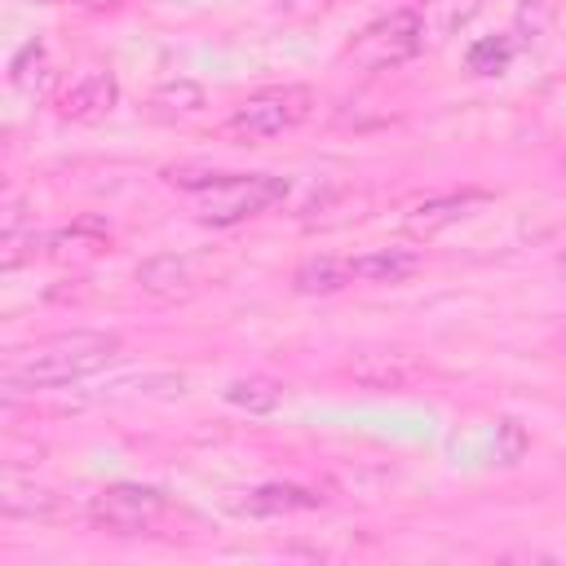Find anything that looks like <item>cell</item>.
I'll list each match as a JSON object with an SVG mask.
<instances>
[{
    "label": "cell",
    "instance_id": "13",
    "mask_svg": "<svg viewBox=\"0 0 566 566\" xmlns=\"http://www.w3.org/2000/svg\"><path fill=\"white\" fill-rule=\"evenodd\" d=\"M349 376L367 389H402V385H411L416 367L402 354H367V358L349 363Z\"/></svg>",
    "mask_w": 566,
    "mask_h": 566
},
{
    "label": "cell",
    "instance_id": "14",
    "mask_svg": "<svg viewBox=\"0 0 566 566\" xmlns=\"http://www.w3.org/2000/svg\"><path fill=\"white\" fill-rule=\"evenodd\" d=\"M146 106H150L155 119H186V115L203 111V88L195 80H168V84H159L150 93Z\"/></svg>",
    "mask_w": 566,
    "mask_h": 566
},
{
    "label": "cell",
    "instance_id": "17",
    "mask_svg": "<svg viewBox=\"0 0 566 566\" xmlns=\"http://www.w3.org/2000/svg\"><path fill=\"white\" fill-rule=\"evenodd\" d=\"M509 57H513V44H509L504 35H486V40H478V44L464 53V66H469L473 75H500V71L509 66Z\"/></svg>",
    "mask_w": 566,
    "mask_h": 566
},
{
    "label": "cell",
    "instance_id": "20",
    "mask_svg": "<svg viewBox=\"0 0 566 566\" xmlns=\"http://www.w3.org/2000/svg\"><path fill=\"white\" fill-rule=\"evenodd\" d=\"M526 451V429L517 420H500L495 424V460L500 464H517Z\"/></svg>",
    "mask_w": 566,
    "mask_h": 566
},
{
    "label": "cell",
    "instance_id": "19",
    "mask_svg": "<svg viewBox=\"0 0 566 566\" xmlns=\"http://www.w3.org/2000/svg\"><path fill=\"white\" fill-rule=\"evenodd\" d=\"M35 252H44V234H35V230H4V239H0V265L4 270H18Z\"/></svg>",
    "mask_w": 566,
    "mask_h": 566
},
{
    "label": "cell",
    "instance_id": "1",
    "mask_svg": "<svg viewBox=\"0 0 566 566\" xmlns=\"http://www.w3.org/2000/svg\"><path fill=\"white\" fill-rule=\"evenodd\" d=\"M119 354V336L115 332H57L35 340L31 349H18L4 363V385L9 389H53V385H71L84 380L93 371H102L111 358Z\"/></svg>",
    "mask_w": 566,
    "mask_h": 566
},
{
    "label": "cell",
    "instance_id": "7",
    "mask_svg": "<svg viewBox=\"0 0 566 566\" xmlns=\"http://www.w3.org/2000/svg\"><path fill=\"white\" fill-rule=\"evenodd\" d=\"M486 203H491L486 190H447V195H429V199H420V203L407 208L402 230H407L411 239H433V234H442L447 226L473 217V212L486 208Z\"/></svg>",
    "mask_w": 566,
    "mask_h": 566
},
{
    "label": "cell",
    "instance_id": "21",
    "mask_svg": "<svg viewBox=\"0 0 566 566\" xmlns=\"http://www.w3.org/2000/svg\"><path fill=\"white\" fill-rule=\"evenodd\" d=\"M66 4H75V9H88V13H111V9H119L124 0H66Z\"/></svg>",
    "mask_w": 566,
    "mask_h": 566
},
{
    "label": "cell",
    "instance_id": "23",
    "mask_svg": "<svg viewBox=\"0 0 566 566\" xmlns=\"http://www.w3.org/2000/svg\"><path fill=\"white\" fill-rule=\"evenodd\" d=\"M557 345H562V354H566V336H562V340H557Z\"/></svg>",
    "mask_w": 566,
    "mask_h": 566
},
{
    "label": "cell",
    "instance_id": "15",
    "mask_svg": "<svg viewBox=\"0 0 566 566\" xmlns=\"http://www.w3.org/2000/svg\"><path fill=\"white\" fill-rule=\"evenodd\" d=\"M226 402L239 411H252V416H270L283 402V385L270 376H243V380L226 385Z\"/></svg>",
    "mask_w": 566,
    "mask_h": 566
},
{
    "label": "cell",
    "instance_id": "16",
    "mask_svg": "<svg viewBox=\"0 0 566 566\" xmlns=\"http://www.w3.org/2000/svg\"><path fill=\"white\" fill-rule=\"evenodd\" d=\"M0 509H4L9 517H49V513L57 509V500H53L49 491L18 486V482L9 478V482H4V491H0Z\"/></svg>",
    "mask_w": 566,
    "mask_h": 566
},
{
    "label": "cell",
    "instance_id": "11",
    "mask_svg": "<svg viewBox=\"0 0 566 566\" xmlns=\"http://www.w3.org/2000/svg\"><path fill=\"white\" fill-rule=\"evenodd\" d=\"M9 84H13V93L27 97V102H40V97L49 93L53 66H49V49H44L40 40H31V44H22V49L13 53V62H9Z\"/></svg>",
    "mask_w": 566,
    "mask_h": 566
},
{
    "label": "cell",
    "instance_id": "3",
    "mask_svg": "<svg viewBox=\"0 0 566 566\" xmlns=\"http://www.w3.org/2000/svg\"><path fill=\"white\" fill-rule=\"evenodd\" d=\"M424 44V22L416 9H394L376 22H367L349 49H345V62H354L358 71H389V66H402L407 57H416Z\"/></svg>",
    "mask_w": 566,
    "mask_h": 566
},
{
    "label": "cell",
    "instance_id": "4",
    "mask_svg": "<svg viewBox=\"0 0 566 566\" xmlns=\"http://www.w3.org/2000/svg\"><path fill=\"white\" fill-rule=\"evenodd\" d=\"M283 195H287V177L234 172V177H221L217 186H208L199 195V221H208V226H239V221L283 203Z\"/></svg>",
    "mask_w": 566,
    "mask_h": 566
},
{
    "label": "cell",
    "instance_id": "9",
    "mask_svg": "<svg viewBox=\"0 0 566 566\" xmlns=\"http://www.w3.org/2000/svg\"><path fill=\"white\" fill-rule=\"evenodd\" d=\"M323 500L305 486H292V482H265L256 491H248L239 500V513H252V517H283V513H305V509H318Z\"/></svg>",
    "mask_w": 566,
    "mask_h": 566
},
{
    "label": "cell",
    "instance_id": "18",
    "mask_svg": "<svg viewBox=\"0 0 566 566\" xmlns=\"http://www.w3.org/2000/svg\"><path fill=\"white\" fill-rule=\"evenodd\" d=\"M168 186H177V190H208V186H217L226 172H217L212 164H168L164 172H159Z\"/></svg>",
    "mask_w": 566,
    "mask_h": 566
},
{
    "label": "cell",
    "instance_id": "5",
    "mask_svg": "<svg viewBox=\"0 0 566 566\" xmlns=\"http://www.w3.org/2000/svg\"><path fill=\"white\" fill-rule=\"evenodd\" d=\"M164 513H168V500L155 486H142V482L102 486L88 504V522L106 535H146V531L159 526Z\"/></svg>",
    "mask_w": 566,
    "mask_h": 566
},
{
    "label": "cell",
    "instance_id": "2",
    "mask_svg": "<svg viewBox=\"0 0 566 566\" xmlns=\"http://www.w3.org/2000/svg\"><path fill=\"white\" fill-rule=\"evenodd\" d=\"M314 88L310 84H274V88H261L252 97H243L234 106V115L221 124V133L230 142H243V146H256V142H270L279 133H292L296 124H305L314 115Z\"/></svg>",
    "mask_w": 566,
    "mask_h": 566
},
{
    "label": "cell",
    "instance_id": "22",
    "mask_svg": "<svg viewBox=\"0 0 566 566\" xmlns=\"http://www.w3.org/2000/svg\"><path fill=\"white\" fill-rule=\"evenodd\" d=\"M557 274H562V279H566V252H562V256H557Z\"/></svg>",
    "mask_w": 566,
    "mask_h": 566
},
{
    "label": "cell",
    "instance_id": "8",
    "mask_svg": "<svg viewBox=\"0 0 566 566\" xmlns=\"http://www.w3.org/2000/svg\"><path fill=\"white\" fill-rule=\"evenodd\" d=\"M420 265H424V261H420L416 248H371V252H363V256H349V270H354V279H363V283H402V279H411Z\"/></svg>",
    "mask_w": 566,
    "mask_h": 566
},
{
    "label": "cell",
    "instance_id": "12",
    "mask_svg": "<svg viewBox=\"0 0 566 566\" xmlns=\"http://www.w3.org/2000/svg\"><path fill=\"white\" fill-rule=\"evenodd\" d=\"M345 283H354L349 256H310L292 270V292H301V296H332Z\"/></svg>",
    "mask_w": 566,
    "mask_h": 566
},
{
    "label": "cell",
    "instance_id": "6",
    "mask_svg": "<svg viewBox=\"0 0 566 566\" xmlns=\"http://www.w3.org/2000/svg\"><path fill=\"white\" fill-rule=\"evenodd\" d=\"M115 102H119L115 75H111L106 66H84V71H75V75L62 84V93H57V115H62V119H75V124H93V119L111 115Z\"/></svg>",
    "mask_w": 566,
    "mask_h": 566
},
{
    "label": "cell",
    "instance_id": "10",
    "mask_svg": "<svg viewBox=\"0 0 566 566\" xmlns=\"http://www.w3.org/2000/svg\"><path fill=\"white\" fill-rule=\"evenodd\" d=\"M137 283H142V292H150V296H159V301H177V296H190V265H186V256H177V252H159V256H146L142 265H137Z\"/></svg>",
    "mask_w": 566,
    "mask_h": 566
}]
</instances>
